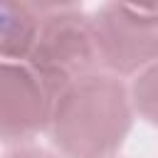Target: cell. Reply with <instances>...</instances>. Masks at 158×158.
Masks as SVG:
<instances>
[{
    "label": "cell",
    "instance_id": "1",
    "mask_svg": "<svg viewBox=\"0 0 158 158\" xmlns=\"http://www.w3.org/2000/svg\"><path fill=\"white\" fill-rule=\"evenodd\" d=\"M131 121L133 101L121 77L94 72L62 91L49 136L64 158H111L123 146Z\"/></svg>",
    "mask_w": 158,
    "mask_h": 158
},
{
    "label": "cell",
    "instance_id": "2",
    "mask_svg": "<svg viewBox=\"0 0 158 158\" xmlns=\"http://www.w3.org/2000/svg\"><path fill=\"white\" fill-rule=\"evenodd\" d=\"M27 64L59 96L77 79L94 74L99 67V54L91 17L74 7L44 12Z\"/></svg>",
    "mask_w": 158,
    "mask_h": 158
},
{
    "label": "cell",
    "instance_id": "3",
    "mask_svg": "<svg viewBox=\"0 0 158 158\" xmlns=\"http://www.w3.org/2000/svg\"><path fill=\"white\" fill-rule=\"evenodd\" d=\"M91 25L99 67L109 74L131 77L158 62V17L109 0L91 15Z\"/></svg>",
    "mask_w": 158,
    "mask_h": 158
},
{
    "label": "cell",
    "instance_id": "4",
    "mask_svg": "<svg viewBox=\"0 0 158 158\" xmlns=\"http://www.w3.org/2000/svg\"><path fill=\"white\" fill-rule=\"evenodd\" d=\"M59 94L27 64L2 62V141L25 146L42 131H49Z\"/></svg>",
    "mask_w": 158,
    "mask_h": 158
},
{
    "label": "cell",
    "instance_id": "5",
    "mask_svg": "<svg viewBox=\"0 0 158 158\" xmlns=\"http://www.w3.org/2000/svg\"><path fill=\"white\" fill-rule=\"evenodd\" d=\"M44 12L30 0H2V62H27L37 42Z\"/></svg>",
    "mask_w": 158,
    "mask_h": 158
},
{
    "label": "cell",
    "instance_id": "6",
    "mask_svg": "<svg viewBox=\"0 0 158 158\" xmlns=\"http://www.w3.org/2000/svg\"><path fill=\"white\" fill-rule=\"evenodd\" d=\"M131 101L133 111H138L141 118L158 128V62L136 74L131 84Z\"/></svg>",
    "mask_w": 158,
    "mask_h": 158
},
{
    "label": "cell",
    "instance_id": "7",
    "mask_svg": "<svg viewBox=\"0 0 158 158\" xmlns=\"http://www.w3.org/2000/svg\"><path fill=\"white\" fill-rule=\"evenodd\" d=\"M5 158H64V156L47 151V148H40V146H32V143H25V146H15L12 151H7Z\"/></svg>",
    "mask_w": 158,
    "mask_h": 158
},
{
    "label": "cell",
    "instance_id": "8",
    "mask_svg": "<svg viewBox=\"0 0 158 158\" xmlns=\"http://www.w3.org/2000/svg\"><path fill=\"white\" fill-rule=\"evenodd\" d=\"M40 12H57V10H72L79 0H30Z\"/></svg>",
    "mask_w": 158,
    "mask_h": 158
},
{
    "label": "cell",
    "instance_id": "9",
    "mask_svg": "<svg viewBox=\"0 0 158 158\" xmlns=\"http://www.w3.org/2000/svg\"><path fill=\"white\" fill-rule=\"evenodd\" d=\"M118 2H123V5H128L133 10H138V12L158 17V0H118Z\"/></svg>",
    "mask_w": 158,
    "mask_h": 158
}]
</instances>
